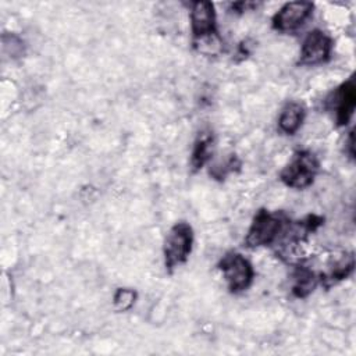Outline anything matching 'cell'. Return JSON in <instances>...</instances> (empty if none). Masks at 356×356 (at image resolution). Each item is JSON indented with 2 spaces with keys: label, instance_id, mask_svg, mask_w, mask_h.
<instances>
[{
  "label": "cell",
  "instance_id": "6da1fadb",
  "mask_svg": "<svg viewBox=\"0 0 356 356\" xmlns=\"http://www.w3.org/2000/svg\"><path fill=\"white\" fill-rule=\"evenodd\" d=\"M289 222L291 220L284 211H270L267 209H260L254 214L246 232L243 241L245 246L249 249H256L274 243Z\"/></svg>",
  "mask_w": 356,
  "mask_h": 356
},
{
  "label": "cell",
  "instance_id": "7a4b0ae2",
  "mask_svg": "<svg viewBox=\"0 0 356 356\" xmlns=\"http://www.w3.org/2000/svg\"><path fill=\"white\" fill-rule=\"evenodd\" d=\"M320 170L317 156L310 150H298L293 153L289 163L281 170L280 179L284 185L292 189L309 188Z\"/></svg>",
  "mask_w": 356,
  "mask_h": 356
},
{
  "label": "cell",
  "instance_id": "3957f363",
  "mask_svg": "<svg viewBox=\"0 0 356 356\" xmlns=\"http://www.w3.org/2000/svg\"><path fill=\"white\" fill-rule=\"evenodd\" d=\"M193 248V229L186 221L175 222L167 232L163 243L164 266L171 273L177 266L184 264Z\"/></svg>",
  "mask_w": 356,
  "mask_h": 356
},
{
  "label": "cell",
  "instance_id": "277c9868",
  "mask_svg": "<svg viewBox=\"0 0 356 356\" xmlns=\"http://www.w3.org/2000/svg\"><path fill=\"white\" fill-rule=\"evenodd\" d=\"M218 270L221 271L231 293H241L246 291L254 278L253 266L238 252L225 253L218 261Z\"/></svg>",
  "mask_w": 356,
  "mask_h": 356
},
{
  "label": "cell",
  "instance_id": "5b68a950",
  "mask_svg": "<svg viewBox=\"0 0 356 356\" xmlns=\"http://www.w3.org/2000/svg\"><path fill=\"white\" fill-rule=\"evenodd\" d=\"M356 104V85L353 76L342 82L334 90H331L325 100L324 106L328 111L334 113V118L338 127H345L350 121Z\"/></svg>",
  "mask_w": 356,
  "mask_h": 356
},
{
  "label": "cell",
  "instance_id": "8992f818",
  "mask_svg": "<svg viewBox=\"0 0 356 356\" xmlns=\"http://www.w3.org/2000/svg\"><path fill=\"white\" fill-rule=\"evenodd\" d=\"M332 38L321 29H313L307 32L302 42L298 64L303 67H313L327 63L332 54Z\"/></svg>",
  "mask_w": 356,
  "mask_h": 356
},
{
  "label": "cell",
  "instance_id": "52a82bcc",
  "mask_svg": "<svg viewBox=\"0 0 356 356\" xmlns=\"http://www.w3.org/2000/svg\"><path fill=\"white\" fill-rule=\"evenodd\" d=\"M191 32L193 42L199 43L211 38H217V17L211 1L199 0L191 4Z\"/></svg>",
  "mask_w": 356,
  "mask_h": 356
},
{
  "label": "cell",
  "instance_id": "ba28073f",
  "mask_svg": "<svg viewBox=\"0 0 356 356\" xmlns=\"http://www.w3.org/2000/svg\"><path fill=\"white\" fill-rule=\"evenodd\" d=\"M314 4L310 1L285 3L271 18V25L278 32H293L299 29L313 14Z\"/></svg>",
  "mask_w": 356,
  "mask_h": 356
},
{
  "label": "cell",
  "instance_id": "9c48e42d",
  "mask_svg": "<svg viewBox=\"0 0 356 356\" xmlns=\"http://www.w3.org/2000/svg\"><path fill=\"white\" fill-rule=\"evenodd\" d=\"M213 146H214V134L211 129H202L192 147L191 154V167L192 171H199L203 168V165L211 159L213 154Z\"/></svg>",
  "mask_w": 356,
  "mask_h": 356
},
{
  "label": "cell",
  "instance_id": "30bf717a",
  "mask_svg": "<svg viewBox=\"0 0 356 356\" xmlns=\"http://www.w3.org/2000/svg\"><path fill=\"white\" fill-rule=\"evenodd\" d=\"M306 111L298 102H288L278 115V129L285 135H295L303 124Z\"/></svg>",
  "mask_w": 356,
  "mask_h": 356
},
{
  "label": "cell",
  "instance_id": "8fae6325",
  "mask_svg": "<svg viewBox=\"0 0 356 356\" xmlns=\"http://www.w3.org/2000/svg\"><path fill=\"white\" fill-rule=\"evenodd\" d=\"M292 278H293L292 293L295 298H299V299L307 298L320 284L317 274L305 266H298L292 274Z\"/></svg>",
  "mask_w": 356,
  "mask_h": 356
},
{
  "label": "cell",
  "instance_id": "7c38bea8",
  "mask_svg": "<svg viewBox=\"0 0 356 356\" xmlns=\"http://www.w3.org/2000/svg\"><path fill=\"white\" fill-rule=\"evenodd\" d=\"M353 267H355L353 253L343 254L341 259H338L334 263L331 270L327 274H323L321 277H318V280L325 288H330L331 285H334L342 280H346L352 274Z\"/></svg>",
  "mask_w": 356,
  "mask_h": 356
},
{
  "label": "cell",
  "instance_id": "4fadbf2b",
  "mask_svg": "<svg viewBox=\"0 0 356 356\" xmlns=\"http://www.w3.org/2000/svg\"><path fill=\"white\" fill-rule=\"evenodd\" d=\"M138 293L132 288H117L113 296V307L115 312H128L136 302Z\"/></svg>",
  "mask_w": 356,
  "mask_h": 356
},
{
  "label": "cell",
  "instance_id": "5bb4252c",
  "mask_svg": "<svg viewBox=\"0 0 356 356\" xmlns=\"http://www.w3.org/2000/svg\"><path fill=\"white\" fill-rule=\"evenodd\" d=\"M345 143H346V149H348V154H349V157H350V159H353V157H355V152H353V131H350V132H349L348 139L345 140Z\"/></svg>",
  "mask_w": 356,
  "mask_h": 356
}]
</instances>
